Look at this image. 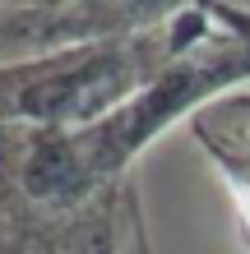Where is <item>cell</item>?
<instances>
[{
  "mask_svg": "<svg viewBox=\"0 0 250 254\" xmlns=\"http://www.w3.org/2000/svg\"><path fill=\"white\" fill-rule=\"evenodd\" d=\"M190 0H70L33 19L37 47L42 51H61L79 47V42H111V37H135L167 28L171 19L190 14Z\"/></svg>",
  "mask_w": 250,
  "mask_h": 254,
  "instance_id": "obj_3",
  "label": "cell"
},
{
  "mask_svg": "<svg viewBox=\"0 0 250 254\" xmlns=\"http://www.w3.org/2000/svg\"><path fill=\"white\" fill-rule=\"evenodd\" d=\"M190 129H195L199 148L213 157V167L223 171L250 241V93H232V97L223 93L218 102L190 116Z\"/></svg>",
  "mask_w": 250,
  "mask_h": 254,
  "instance_id": "obj_4",
  "label": "cell"
},
{
  "mask_svg": "<svg viewBox=\"0 0 250 254\" xmlns=\"http://www.w3.org/2000/svg\"><path fill=\"white\" fill-rule=\"evenodd\" d=\"M125 254H149V236H144V222L139 217L130 222V245H125Z\"/></svg>",
  "mask_w": 250,
  "mask_h": 254,
  "instance_id": "obj_5",
  "label": "cell"
},
{
  "mask_svg": "<svg viewBox=\"0 0 250 254\" xmlns=\"http://www.w3.org/2000/svg\"><path fill=\"white\" fill-rule=\"evenodd\" d=\"M241 79H250V19L223 9V28L190 42L153 83L102 121L79 129H0V185L14 213L56 222L111 199L125 167L158 134L190 121Z\"/></svg>",
  "mask_w": 250,
  "mask_h": 254,
  "instance_id": "obj_1",
  "label": "cell"
},
{
  "mask_svg": "<svg viewBox=\"0 0 250 254\" xmlns=\"http://www.w3.org/2000/svg\"><path fill=\"white\" fill-rule=\"evenodd\" d=\"M209 33L199 9L171 19L167 28L111 42H79V47L0 61V129H79L116 111L153 83L190 42Z\"/></svg>",
  "mask_w": 250,
  "mask_h": 254,
  "instance_id": "obj_2",
  "label": "cell"
}]
</instances>
